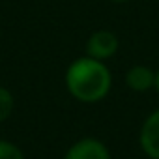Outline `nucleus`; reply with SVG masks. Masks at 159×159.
<instances>
[{
  "label": "nucleus",
  "mask_w": 159,
  "mask_h": 159,
  "mask_svg": "<svg viewBox=\"0 0 159 159\" xmlns=\"http://www.w3.org/2000/svg\"><path fill=\"white\" fill-rule=\"evenodd\" d=\"M66 90L79 103H99L112 88V73L101 60L90 56L75 58L66 69Z\"/></svg>",
  "instance_id": "obj_1"
},
{
  "label": "nucleus",
  "mask_w": 159,
  "mask_h": 159,
  "mask_svg": "<svg viewBox=\"0 0 159 159\" xmlns=\"http://www.w3.org/2000/svg\"><path fill=\"white\" fill-rule=\"evenodd\" d=\"M120 49V39L111 30H96L88 36L84 43V54L101 62H107L112 58Z\"/></svg>",
  "instance_id": "obj_2"
},
{
  "label": "nucleus",
  "mask_w": 159,
  "mask_h": 159,
  "mask_svg": "<svg viewBox=\"0 0 159 159\" xmlns=\"http://www.w3.org/2000/svg\"><path fill=\"white\" fill-rule=\"evenodd\" d=\"M139 146L148 159H159V109L144 118L139 131Z\"/></svg>",
  "instance_id": "obj_3"
},
{
  "label": "nucleus",
  "mask_w": 159,
  "mask_h": 159,
  "mask_svg": "<svg viewBox=\"0 0 159 159\" xmlns=\"http://www.w3.org/2000/svg\"><path fill=\"white\" fill-rule=\"evenodd\" d=\"M64 159H111V152L103 140L96 137H83L66 150Z\"/></svg>",
  "instance_id": "obj_4"
},
{
  "label": "nucleus",
  "mask_w": 159,
  "mask_h": 159,
  "mask_svg": "<svg viewBox=\"0 0 159 159\" xmlns=\"http://www.w3.org/2000/svg\"><path fill=\"white\" fill-rule=\"evenodd\" d=\"M125 86L131 92L137 94H146L155 86V71L144 64L131 66L125 73Z\"/></svg>",
  "instance_id": "obj_5"
},
{
  "label": "nucleus",
  "mask_w": 159,
  "mask_h": 159,
  "mask_svg": "<svg viewBox=\"0 0 159 159\" xmlns=\"http://www.w3.org/2000/svg\"><path fill=\"white\" fill-rule=\"evenodd\" d=\"M15 111V98L10 88L0 86V124H4Z\"/></svg>",
  "instance_id": "obj_6"
},
{
  "label": "nucleus",
  "mask_w": 159,
  "mask_h": 159,
  "mask_svg": "<svg viewBox=\"0 0 159 159\" xmlns=\"http://www.w3.org/2000/svg\"><path fill=\"white\" fill-rule=\"evenodd\" d=\"M0 159H26L25 152L11 140L0 139Z\"/></svg>",
  "instance_id": "obj_7"
},
{
  "label": "nucleus",
  "mask_w": 159,
  "mask_h": 159,
  "mask_svg": "<svg viewBox=\"0 0 159 159\" xmlns=\"http://www.w3.org/2000/svg\"><path fill=\"white\" fill-rule=\"evenodd\" d=\"M155 90H157V94H159V67L155 69V86H153Z\"/></svg>",
  "instance_id": "obj_8"
},
{
  "label": "nucleus",
  "mask_w": 159,
  "mask_h": 159,
  "mask_svg": "<svg viewBox=\"0 0 159 159\" xmlns=\"http://www.w3.org/2000/svg\"><path fill=\"white\" fill-rule=\"evenodd\" d=\"M107 2H112V4H125V2H131V0H107Z\"/></svg>",
  "instance_id": "obj_9"
}]
</instances>
